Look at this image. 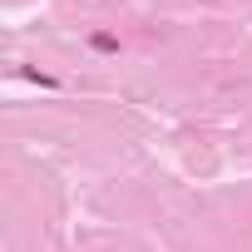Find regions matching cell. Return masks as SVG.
<instances>
[{"label":"cell","instance_id":"6da1fadb","mask_svg":"<svg viewBox=\"0 0 252 252\" xmlns=\"http://www.w3.org/2000/svg\"><path fill=\"white\" fill-rule=\"evenodd\" d=\"M89 45H94V50H99V55H114V50H119V40H114V35H109V30H99V35H94V40H89Z\"/></svg>","mask_w":252,"mask_h":252},{"label":"cell","instance_id":"7a4b0ae2","mask_svg":"<svg viewBox=\"0 0 252 252\" xmlns=\"http://www.w3.org/2000/svg\"><path fill=\"white\" fill-rule=\"evenodd\" d=\"M25 79H30V84H40V89H55V84H60L55 74H40V69H25Z\"/></svg>","mask_w":252,"mask_h":252}]
</instances>
